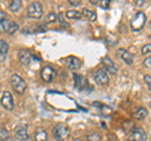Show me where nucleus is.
Here are the masks:
<instances>
[{"instance_id": "obj_1", "label": "nucleus", "mask_w": 151, "mask_h": 141, "mask_svg": "<svg viewBox=\"0 0 151 141\" xmlns=\"http://www.w3.org/2000/svg\"><path fill=\"white\" fill-rule=\"evenodd\" d=\"M27 14L29 18L33 19H39V18L43 15V8H42V4L38 1H33L29 4V6L27 9Z\"/></svg>"}, {"instance_id": "obj_2", "label": "nucleus", "mask_w": 151, "mask_h": 141, "mask_svg": "<svg viewBox=\"0 0 151 141\" xmlns=\"http://www.w3.org/2000/svg\"><path fill=\"white\" fill-rule=\"evenodd\" d=\"M10 82H12V86L14 88V91L19 95H23V93L25 92L27 90V84L24 82V79H23L20 76H18V74H13L12 78H10Z\"/></svg>"}, {"instance_id": "obj_3", "label": "nucleus", "mask_w": 151, "mask_h": 141, "mask_svg": "<svg viewBox=\"0 0 151 141\" xmlns=\"http://www.w3.org/2000/svg\"><path fill=\"white\" fill-rule=\"evenodd\" d=\"M145 22H146L145 13L144 12H137V13H136V15L132 18V20H131L132 30H135V32L141 30L144 28V25H145Z\"/></svg>"}, {"instance_id": "obj_4", "label": "nucleus", "mask_w": 151, "mask_h": 141, "mask_svg": "<svg viewBox=\"0 0 151 141\" xmlns=\"http://www.w3.org/2000/svg\"><path fill=\"white\" fill-rule=\"evenodd\" d=\"M68 134H69V129L64 124H58L53 129V136L58 141H63L68 136Z\"/></svg>"}, {"instance_id": "obj_5", "label": "nucleus", "mask_w": 151, "mask_h": 141, "mask_svg": "<svg viewBox=\"0 0 151 141\" xmlns=\"http://www.w3.org/2000/svg\"><path fill=\"white\" fill-rule=\"evenodd\" d=\"M129 140L130 141H146L147 140V135H146L145 130L142 127H134L130 131Z\"/></svg>"}, {"instance_id": "obj_6", "label": "nucleus", "mask_w": 151, "mask_h": 141, "mask_svg": "<svg viewBox=\"0 0 151 141\" xmlns=\"http://www.w3.org/2000/svg\"><path fill=\"white\" fill-rule=\"evenodd\" d=\"M19 29V25L15 22L13 20H4L1 24H0V33H8V34H13Z\"/></svg>"}, {"instance_id": "obj_7", "label": "nucleus", "mask_w": 151, "mask_h": 141, "mask_svg": "<svg viewBox=\"0 0 151 141\" xmlns=\"http://www.w3.org/2000/svg\"><path fill=\"white\" fill-rule=\"evenodd\" d=\"M14 135L15 139L19 141H27L29 140V134H28V127L25 125H18L15 130H14Z\"/></svg>"}, {"instance_id": "obj_8", "label": "nucleus", "mask_w": 151, "mask_h": 141, "mask_svg": "<svg viewBox=\"0 0 151 141\" xmlns=\"http://www.w3.org/2000/svg\"><path fill=\"white\" fill-rule=\"evenodd\" d=\"M40 76H42V79L44 82H52L54 79V76H55V72L54 69L50 67V65H45V67L42 68V72H40Z\"/></svg>"}, {"instance_id": "obj_9", "label": "nucleus", "mask_w": 151, "mask_h": 141, "mask_svg": "<svg viewBox=\"0 0 151 141\" xmlns=\"http://www.w3.org/2000/svg\"><path fill=\"white\" fill-rule=\"evenodd\" d=\"M64 63H65V65H67L69 69H72V70H77V69L81 68V65H82L81 59L77 58V57H73V55H70V57L65 58Z\"/></svg>"}, {"instance_id": "obj_10", "label": "nucleus", "mask_w": 151, "mask_h": 141, "mask_svg": "<svg viewBox=\"0 0 151 141\" xmlns=\"http://www.w3.org/2000/svg\"><path fill=\"white\" fill-rule=\"evenodd\" d=\"M93 78L98 84H107L108 83V76L105 69H98L93 73Z\"/></svg>"}, {"instance_id": "obj_11", "label": "nucleus", "mask_w": 151, "mask_h": 141, "mask_svg": "<svg viewBox=\"0 0 151 141\" xmlns=\"http://www.w3.org/2000/svg\"><path fill=\"white\" fill-rule=\"evenodd\" d=\"M1 105L3 107H5L6 110H13V107H14V102H13V97L10 95V92H3V95H1Z\"/></svg>"}, {"instance_id": "obj_12", "label": "nucleus", "mask_w": 151, "mask_h": 141, "mask_svg": "<svg viewBox=\"0 0 151 141\" xmlns=\"http://www.w3.org/2000/svg\"><path fill=\"white\" fill-rule=\"evenodd\" d=\"M73 78H74V86H76V88L77 90H79V91H83L84 88H86L87 86H88V82H87V79L84 78V77H82V76H79V74H73Z\"/></svg>"}, {"instance_id": "obj_13", "label": "nucleus", "mask_w": 151, "mask_h": 141, "mask_svg": "<svg viewBox=\"0 0 151 141\" xmlns=\"http://www.w3.org/2000/svg\"><path fill=\"white\" fill-rule=\"evenodd\" d=\"M102 64H103V67H105L106 72L111 73V74H116V72H117L116 65H115V63H113L108 57H105V58L102 59Z\"/></svg>"}, {"instance_id": "obj_14", "label": "nucleus", "mask_w": 151, "mask_h": 141, "mask_svg": "<svg viewBox=\"0 0 151 141\" xmlns=\"http://www.w3.org/2000/svg\"><path fill=\"white\" fill-rule=\"evenodd\" d=\"M119 54H120V57L122 58V60H124L126 64L131 65L132 63H134V57H132V54L130 53V52H127L125 49H119Z\"/></svg>"}, {"instance_id": "obj_15", "label": "nucleus", "mask_w": 151, "mask_h": 141, "mask_svg": "<svg viewBox=\"0 0 151 141\" xmlns=\"http://www.w3.org/2000/svg\"><path fill=\"white\" fill-rule=\"evenodd\" d=\"M19 60H20V63L24 64V65L30 64V60H32L30 53L29 52H27V50H20L19 52Z\"/></svg>"}, {"instance_id": "obj_16", "label": "nucleus", "mask_w": 151, "mask_h": 141, "mask_svg": "<svg viewBox=\"0 0 151 141\" xmlns=\"http://www.w3.org/2000/svg\"><path fill=\"white\" fill-rule=\"evenodd\" d=\"M34 140L35 141H47L48 140V134L43 129H38L34 134Z\"/></svg>"}, {"instance_id": "obj_17", "label": "nucleus", "mask_w": 151, "mask_h": 141, "mask_svg": "<svg viewBox=\"0 0 151 141\" xmlns=\"http://www.w3.org/2000/svg\"><path fill=\"white\" fill-rule=\"evenodd\" d=\"M147 116V111L144 107H139V109H136V111L134 112V117L136 120H142L145 117Z\"/></svg>"}, {"instance_id": "obj_18", "label": "nucleus", "mask_w": 151, "mask_h": 141, "mask_svg": "<svg viewBox=\"0 0 151 141\" xmlns=\"http://www.w3.org/2000/svg\"><path fill=\"white\" fill-rule=\"evenodd\" d=\"M89 3H91L92 5L101 6L103 9H107L110 6V0H89Z\"/></svg>"}, {"instance_id": "obj_19", "label": "nucleus", "mask_w": 151, "mask_h": 141, "mask_svg": "<svg viewBox=\"0 0 151 141\" xmlns=\"http://www.w3.org/2000/svg\"><path fill=\"white\" fill-rule=\"evenodd\" d=\"M82 15L86 17L89 22H96V19H97L96 12H92V10H89V9H84L83 13H82Z\"/></svg>"}, {"instance_id": "obj_20", "label": "nucleus", "mask_w": 151, "mask_h": 141, "mask_svg": "<svg viewBox=\"0 0 151 141\" xmlns=\"http://www.w3.org/2000/svg\"><path fill=\"white\" fill-rule=\"evenodd\" d=\"M65 17L69 19H79V18H82V13L77 10H68L65 12Z\"/></svg>"}, {"instance_id": "obj_21", "label": "nucleus", "mask_w": 151, "mask_h": 141, "mask_svg": "<svg viewBox=\"0 0 151 141\" xmlns=\"http://www.w3.org/2000/svg\"><path fill=\"white\" fill-rule=\"evenodd\" d=\"M20 8H22V1H20V0H13V1L10 3V5H9V10L13 12V13H15Z\"/></svg>"}, {"instance_id": "obj_22", "label": "nucleus", "mask_w": 151, "mask_h": 141, "mask_svg": "<svg viewBox=\"0 0 151 141\" xmlns=\"http://www.w3.org/2000/svg\"><path fill=\"white\" fill-rule=\"evenodd\" d=\"M8 49H9V44L6 43L5 40L0 39V55H5L8 53Z\"/></svg>"}, {"instance_id": "obj_23", "label": "nucleus", "mask_w": 151, "mask_h": 141, "mask_svg": "<svg viewBox=\"0 0 151 141\" xmlns=\"http://www.w3.org/2000/svg\"><path fill=\"white\" fill-rule=\"evenodd\" d=\"M57 19H58V15H57L54 12H50V13L47 14L45 23H54V22H57Z\"/></svg>"}, {"instance_id": "obj_24", "label": "nucleus", "mask_w": 151, "mask_h": 141, "mask_svg": "<svg viewBox=\"0 0 151 141\" xmlns=\"http://www.w3.org/2000/svg\"><path fill=\"white\" fill-rule=\"evenodd\" d=\"M87 141H101V136L97 132H91L87 135Z\"/></svg>"}, {"instance_id": "obj_25", "label": "nucleus", "mask_w": 151, "mask_h": 141, "mask_svg": "<svg viewBox=\"0 0 151 141\" xmlns=\"http://www.w3.org/2000/svg\"><path fill=\"white\" fill-rule=\"evenodd\" d=\"M8 136H9V134H8L6 129L0 127V141H5L8 139Z\"/></svg>"}, {"instance_id": "obj_26", "label": "nucleus", "mask_w": 151, "mask_h": 141, "mask_svg": "<svg viewBox=\"0 0 151 141\" xmlns=\"http://www.w3.org/2000/svg\"><path fill=\"white\" fill-rule=\"evenodd\" d=\"M141 53L142 54H151V44H145L141 48Z\"/></svg>"}, {"instance_id": "obj_27", "label": "nucleus", "mask_w": 151, "mask_h": 141, "mask_svg": "<svg viewBox=\"0 0 151 141\" xmlns=\"http://www.w3.org/2000/svg\"><path fill=\"white\" fill-rule=\"evenodd\" d=\"M144 81H145V83H146V86H147L149 91L151 92V76H149V74H146V76L144 77Z\"/></svg>"}, {"instance_id": "obj_28", "label": "nucleus", "mask_w": 151, "mask_h": 141, "mask_svg": "<svg viewBox=\"0 0 151 141\" xmlns=\"http://www.w3.org/2000/svg\"><path fill=\"white\" fill-rule=\"evenodd\" d=\"M144 65L147 68H151V55L150 57H146L145 60H144Z\"/></svg>"}, {"instance_id": "obj_29", "label": "nucleus", "mask_w": 151, "mask_h": 141, "mask_svg": "<svg viewBox=\"0 0 151 141\" xmlns=\"http://www.w3.org/2000/svg\"><path fill=\"white\" fill-rule=\"evenodd\" d=\"M4 20H6V13L5 12H0V24H1Z\"/></svg>"}, {"instance_id": "obj_30", "label": "nucleus", "mask_w": 151, "mask_h": 141, "mask_svg": "<svg viewBox=\"0 0 151 141\" xmlns=\"http://www.w3.org/2000/svg\"><path fill=\"white\" fill-rule=\"evenodd\" d=\"M69 5H72V6H78L79 4H81V1H78V0H69Z\"/></svg>"}, {"instance_id": "obj_31", "label": "nucleus", "mask_w": 151, "mask_h": 141, "mask_svg": "<svg viewBox=\"0 0 151 141\" xmlns=\"http://www.w3.org/2000/svg\"><path fill=\"white\" fill-rule=\"evenodd\" d=\"M145 4H146L145 0H136V1H135V5L136 6H144Z\"/></svg>"}, {"instance_id": "obj_32", "label": "nucleus", "mask_w": 151, "mask_h": 141, "mask_svg": "<svg viewBox=\"0 0 151 141\" xmlns=\"http://www.w3.org/2000/svg\"><path fill=\"white\" fill-rule=\"evenodd\" d=\"M150 109H151V102H150Z\"/></svg>"}, {"instance_id": "obj_33", "label": "nucleus", "mask_w": 151, "mask_h": 141, "mask_svg": "<svg viewBox=\"0 0 151 141\" xmlns=\"http://www.w3.org/2000/svg\"><path fill=\"white\" fill-rule=\"evenodd\" d=\"M150 28H151V22H150Z\"/></svg>"}]
</instances>
